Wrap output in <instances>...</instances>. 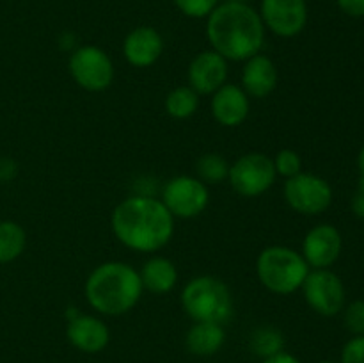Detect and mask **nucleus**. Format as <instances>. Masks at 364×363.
<instances>
[{"mask_svg": "<svg viewBox=\"0 0 364 363\" xmlns=\"http://www.w3.org/2000/svg\"><path fill=\"white\" fill-rule=\"evenodd\" d=\"M345 326L350 333L364 335V301H354L345 308Z\"/></svg>", "mask_w": 364, "mask_h": 363, "instance_id": "nucleus-26", "label": "nucleus"}, {"mask_svg": "<svg viewBox=\"0 0 364 363\" xmlns=\"http://www.w3.org/2000/svg\"><path fill=\"white\" fill-rule=\"evenodd\" d=\"M141 274L123 262L96 267L85 283L89 305L105 315H123L134 308L142 294Z\"/></svg>", "mask_w": 364, "mask_h": 363, "instance_id": "nucleus-3", "label": "nucleus"}, {"mask_svg": "<svg viewBox=\"0 0 364 363\" xmlns=\"http://www.w3.org/2000/svg\"><path fill=\"white\" fill-rule=\"evenodd\" d=\"M262 20L277 36H297L308 21L306 0H263Z\"/></svg>", "mask_w": 364, "mask_h": 363, "instance_id": "nucleus-11", "label": "nucleus"}, {"mask_svg": "<svg viewBox=\"0 0 364 363\" xmlns=\"http://www.w3.org/2000/svg\"><path fill=\"white\" fill-rule=\"evenodd\" d=\"M301 157H299L294 149H281L276 155V160H274L276 173L283 174V177L287 178L295 177L297 173H301Z\"/></svg>", "mask_w": 364, "mask_h": 363, "instance_id": "nucleus-24", "label": "nucleus"}, {"mask_svg": "<svg viewBox=\"0 0 364 363\" xmlns=\"http://www.w3.org/2000/svg\"><path fill=\"white\" fill-rule=\"evenodd\" d=\"M228 77V64L215 50L201 52L188 68V82L198 95H210L223 88Z\"/></svg>", "mask_w": 364, "mask_h": 363, "instance_id": "nucleus-13", "label": "nucleus"}, {"mask_svg": "<svg viewBox=\"0 0 364 363\" xmlns=\"http://www.w3.org/2000/svg\"><path fill=\"white\" fill-rule=\"evenodd\" d=\"M274 160L263 153H247L230 167V184L235 192L245 198H255L272 187L276 180Z\"/></svg>", "mask_w": 364, "mask_h": 363, "instance_id": "nucleus-6", "label": "nucleus"}, {"mask_svg": "<svg viewBox=\"0 0 364 363\" xmlns=\"http://www.w3.org/2000/svg\"><path fill=\"white\" fill-rule=\"evenodd\" d=\"M226 340L223 324L198 322L191 327L187 335L188 351L198 356L215 354Z\"/></svg>", "mask_w": 364, "mask_h": 363, "instance_id": "nucleus-19", "label": "nucleus"}, {"mask_svg": "<svg viewBox=\"0 0 364 363\" xmlns=\"http://www.w3.org/2000/svg\"><path fill=\"white\" fill-rule=\"evenodd\" d=\"M304 298L316 313L333 317L343 310L345 287L338 274L327 269H316L306 276L302 283Z\"/></svg>", "mask_w": 364, "mask_h": 363, "instance_id": "nucleus-9", "label": "nucleus"}, {"mask_svg": "<svg viewBox=\"0 0 364 363\" xmlns=\"http://www.w3.org/2000/svg\"><path fill=\"white\" fill-rule=\"evenodd\" d=\"M283 335L277 333L276 330H270V327H263V330H258L255 335H252L251 347L252 351L258 356H263V358H270V356L277 354L283 349Z\"/></svg>", "mask_w": 364, "mask_h": 363, "instance_id": "nucleus-22", "label": "nucleus"}, {"mask_svg": "<svg viewBox=\"0 0 364 363\" xmlns=\"http://www.w3.org/2000/svg\"><path fill=\"white\" fill-rule=\"evenodd\" d=\"M256 267L259 281L276 294H291L302 287L309 274V265L304 256L283 246L263 249Z\"/></svg>", "mask_w": 364, "mask_h": 363, "instance_id": "nucleus-5", "label": "nucleus"}, {"mask_svg": "<svg viewBox=\"0 0 364 363\" xmlns=\"http://www.w3.org/2000/svg\"><path fill=\"white\" fill-rule=\"evenodd\" d=\"M284 198L295 212L315 216L329 209L333 201V189L316 174L297 173L284 184Z\"/></svg>", "mask_w": 364, "mask_h": 363, "instance_id": "nucleus-7", "label": "nucleus"}, {"mask_svg": "<svg viewBox=\"0 0 364 363\" xmlns=\"http://www.w3.org/2000/svg\"><path fill=\"white\" fill-rule=\"evenodd\" d=\"M219 0H174L178 9L191 18H203L208 16L217 7Z\"/></svg>", "mask_w": 364, "mask_h": 363, "instance_id": "nucleus-25", "label": "nucleus"}, {"mask_svg": "<svg viewBox=\"0 0 364 363\" xmlns=\"http://www.w3.org/2000/svg\"><path fill=\"white\" fill-rule=\"evenodd\" d=\"M320 363H334V362H320Z\"/></svg>", "mask_w": 364, "mask_h": 363, "instance_id": "nucleus-34", "label": "nucleus"}, {"mask_svg": "<svg viewBox=\"0 0 364 363\" xmlns=\"http://www.w3.org/2000/svg\"><path fill=\"white\" fill-rule=\"evenodd\" d=\"M338 7L352 18L364 16V0H338Z\"/></svg>", "mask_w": 364, "mask_h": 363, "instance_id": "nucleus-28", "label": "nucleus"}, {"mask_svg": "<svg viewBox=\"0 0 364 363\" xmlns=\"http://www.w3.org/2000/svg\"><path fill=\"white\" fill-rule=\"evenodd\" d=\"M208 189L192 177H176L164 187L162 203L173 216L194 217L208 205Z\"/></svg>", "mask_w": 364, "mask_h": 363, "instance_id": "nucleus-10", "label": "nucleus"}, {"mask_svg": "<svg viewBox=\"0 0 364 363\" xmlns=\"http://www.w3.org/2000/svg\"><path fill=\"white\" fill-rule=\"evenodd\" d=\"M181 302L196 322L224 324L233 315L230 288L212 276L194 278L181 294Z\"/></svg>", "mask_w": 364, "mask_h": 363, "instance_id": "nucleus-4", "label": "nucleus"}, {"mask_svg": "<svg viewBox=\"0 0 364 363\" xmlns=\"http://www.w3.org/2000/svg\"><path fill=\"white\" fill-rule=\"evenodd\" d=\"M164 50L162 36L151 27H139L127 36L123 45L124 57L132 66H151Z\"/></svg>", "mask_w": 364, "mask_h": 363, "instance_id": "nucleus-16", "label": "nucleus"}, {"mask_svg": "<svg viewBox=\"0 0 364 363\" xmlns=\"http://www.w3.org/2000/svg\"><path fill=\"white\" fill-rule=\"evenodd\" d=\"M263 363H301L299 362L297 358H295V356H291V354H288V352H277V354H274V356H270V358H265V362Z\"/></svg>", "mask_w": 364, "mask_h": 363, "instance_id": "nucleus-31", "label": "nucleus"}, {"mask_svg": "<svg viewBox=\"0 0 364 363\" xmlns=\"http://www.w3.org/2000/svg\"><path fill=\"white\" fill-rule=\"evenodd\" d=\"M142 287L148 288L155 294H166L173 290L178 281V270L171 260L156 256V258L148 260L141 270Z\"/></svg>", "mask_w": 364, "mask_h": 363, "instance_id": "nucleus-18", "label": "nucleus"}, {"mask_svg": "<svg viewBox=\"0 0 364 363\" xmlns=\"http://www.w3.org/2000/svg\"><path fill=\"white\" fill-rule=\"evenodd\" d=\"M198 173L201 180L206 184H219L230 173V166H228L226 159H223L217 153H208V155L201 157L198 162Z\"/></svg>", "mask_w": 364, "mask_h": 363, "instance_id": "nucleus-23", "label": "nucleus"}, {"mask_svg": "<svg viewBox=\"0 0 364 363\" xmlns=\"http://www.w3.org/2000/svg\"><path fill=\"white\" fill-rule=\"evenodd\" d=\"M341 233L333 224H318L306 235L302 253L308 265L315 269H327L338 260L341 253Z\"/></svg>", "mask_w": 364, "mask_h": 363, "instance_id": "nucleus-12", "label": "nucleus"}, {"mask_svg": "<svg viewBox=\"0 0 364 363\" xmlns=\"http://www.w3.org/2000/svg\"><path fill=\"white\" fill-rule=\"evenodd\" d=\"M341 363H364V335H358L345 344Z\"/></svg>", "mask_w": 364, "mask_h": 363, "instance_id": "nucleus-27", "label": "nucleus"}, {"mask_svg": "<svg viewBox=\"0 0 364 363\" xmlns=\"http://www.w3.org/2000/svg\"><path fill=\"white\" fill-rule=\"evenodd\" d=\"M68 338L77 349L84 352H100L110 340L109 327L103 320L91 315H80L68 322Z\"/></svg>", "mask_w": 364, "mask_h": 363, "instance_id": "nucleus-15", "label": "nucleus"}, {"mask_svg": "<svg viewBox=\"0 0 364 363\" xmlns=\"http://www.w3.org/2000/svg\"><path fill=\"white\" fill-rule=\"evenodd\" d=\"M245 93L255 98H263L270 95L277 84V70L267 56H252L242 73Z\"/></svg>", "mask_w": 364, "mask_h": 363, "instance_id": "nucleus-17", "label": "nucleus"}, {"mask_svg": "<svg viewBox=\"0 0 364 363\" xmlns=\"http://www.w3.org/2000/svg\"><path fill=\"white\" fill-rule=\"evenodd\" d=\"M18 173V164L9 157H0V182H11Z\"/></svg>", "mask_w": 364, "mask_h": 363, "instance_id": "nucleus-29", "label": "nucleus"}, {"mask_svg": "<svg viewBox=\"0 0 364 363\" xmlns=\"http://www.w3.org/2000/svg\"><path fill=\"white\" fill-rule=\"evenodd\" d=\"M199 105L198 93L192 88H176L174 91H171L167 95L166 100V109L167 112L173 117H178V120H185V117H191L192 114L196 112Z\"/></svg>", "mask_w": 364, "mask_h": 363, "instance_id": "nucleus-21", "label": "nucleus"}, {"mask_svg": "<svg viewBox=\"0 0 364 363\" xmlns=\"http://www.w3.org/2000/svg\"><path fill=\"white\" fill-rule=\"evenodd\" d=\"M116 237L135 251L162 249L174 231L173 214L162 201L144 196H132L116 206L112 214Z\"/></svg>", "mask_w": 364, "mask_h": 363, "instance_id": "nucleus-1", "label": "nucleus"}, {"mask_svg": "<svg viewBox=\"0 0 364 363\" xmlns=\"http://www.w3.org/2000/svg\"><path fill=\"white\" fill-rule=\"evenodd\" d=\"M212 112L224 127H238L249 114L247 93L235 84H224L213 95Z\"/></svg>", "mask_w": 364, "mask_h": 363, "instance_id": "nucleus-14", "label": "nucleus"}, {"mask_svg": "<svg viewBox=\"0 0 364 363\" xmlns=\"http://www.w3.org/2000/svg\"><path fill=\"white\" fill-rule=\"evenodd\" d=\"M206 34L213 50L231 60H247L263 46V20L247 4L226 2L210 13Z\"/></svg>", "mask_w": 364, "mask_h": 363, "instance_id": "nucleus-2", "label": "nucleus"}, {"mask_svg": "<svg viewBox=\"0 0 364 363\" xmlns=\"http://www.w3.org/2000/svg\"><path fill=\"white\" fill-rule=\"evenodd\" d=\"M358 166H359V174H361V178H364V146L358 157Z\"/></svg>", "mask_w": 364, "mask_h": 363, "instance_id": "nucleus-32", "label": "nucleus"}, {"mask_svg": "<svg viewBox=\"0 0 364 363\" xmlns=\"http://www.w3.org/2000/svg\"><path fill=\"white\" fill-rule=\"evenodd\" d=\"M70 71L75 82L87 91H103L114 78L110 57L98 46H82L71 53Z\"/></svg>", "mask_w": 364, "mask_h": 363, "instance_id": "nucleus-8", "label": "nucleus"}, {"mask_svg": "<svg viewBox=\"0 0 364 363\" xmlns=\"http://www.w3.org/2000/svg\"><path fill=\"white\" fill-rule=\"evenodd\" d=\"M226 2H235V4H245V2H249V0H226Z\"/></svg>", "mask_w": 364, "mask_h": 363, "instance_id": "nucleus-33", "label": "nucleus"}, {"mask_svg": "<svg viewBox=\"0 0 364 363\" xmlns=\"http://www.w3.org/2000/svg\"><path fill=\"white\" fill-rule=\"evenodd\" d=\"M25 230L14 221H0V263L16 260L23 253Z\"/></svg>", "mask_w": 364, "mask_h": 363, "instance_id": "nucleus-20", "label": "nucleus"}, {"mask_svg": "<svg viewBox=\"0 0 364 363\" xmlns=\"http://www.w3.org/2000/svg\"><path fill=\"white\" fill-rule=\"evenodd\" d=\"M352 212L359 219H364V178H359V185L352 196Z\"/></svg>", "mask_w": 364, "mask_h": 363, "instance_id": "nucleus-30", "label": "nucleus"}]
</instances>
